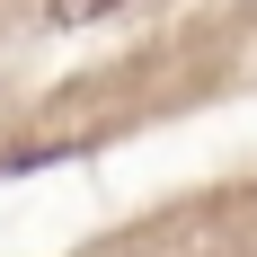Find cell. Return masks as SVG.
<instances>
[{"instance_id": "1", "label": "cell", "mask_w": 257, "mask_h": 257, "mask_svg": "<svg viewBox=\"0 0 257 257\" xmlns=\"http://www.w3.org/2000/svg\"><path fill=\"white\" fill-rule=\"evenodd\" d=\"M106 9H124V0H53V27H98Z\"/></svg>"}]
</instances>
